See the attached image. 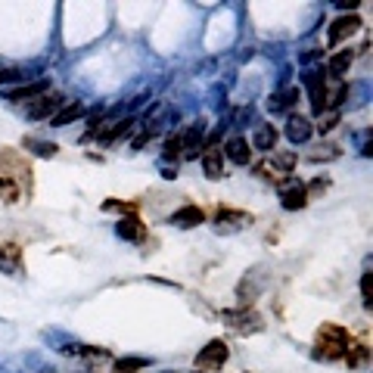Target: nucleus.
<instances>
[{
  "label": "nucleus",
  "mask_w": 373,
  "mask_h": 373,
  "mask_svg": "<svg viewBox=\"0 0 373 373\" xmlns=\"http://www.w3.org/2000/svg\"><path fill=\"white\" fill-rule=\"evenodd\" d=\"M349 345H351L349 342V333H345L342 326L324 324L321 330H317V355L326 358V361H336V358H342Z\"/></svg>",
  "instance_id": "1"
},
{
  "label": "nucleus",
  "mask_w": 373,
  "mask_h": 373,
  "mask_svg": "<svg viewBox=\"0 0 373 373\" xmlns=\"http://www.w3.org/2000/svg\"><path fill=\"white\" fill-rule=\"evenodd\" d=\"M280 186V205L286 212H299L308 205V193H305V184H299L296 177H280L277 181Z\"/></svg>",
  "instance_id": "2"
},
{
  "label": "nucleus",
  "mask_w": 373,
  "mask_h": 373,
  "mask_svg": "<svg viewBox=\"0 0 373 373\" xmlns=\"http://www.w3.org/2000/svg\"><path fill=\"white\" fill-rule=\"evenodd\" d=\"M228 355L230 351H228V345H224V339H212V342L196 355V367L199 370H218V367H224Z\"/></svg>",
  "instance_id": "3"
},
{
  "label": "nucleus",
  "mask_w": 373,
  "mask_h": 373,
  "mask_svg": "<svg viewBox=\"0 0 373 373\" xmlns=\"http://www.w3.org/2000/svg\"><path fill=\"white\" fill-rule=\"evenodd\" d=\"M63 106H65V97H63V93L50 90V93L38 97L35 103L29 106V118H35V122H41V118H53L59 109H63Z\"/></svg>",
  "instance_id": "4"
},
{
  "label": "nucleus",
  "mask_w": 373,
  "mask_h": 373,
  "mask_svg": "<svg viewBox=\"0 0 373 373\" xmlns=\"http://www.w3.org/2000/svg\"><path fill=\"white\" fill-rule=\"evenodd\" d=\"M0 271L10 277H22L25 274V262H22V249L16 243H0Z\"/></svg>",
  "instance_id": "5"
},
{
  "label": "nucleus",
  "mask_w": 373,
  "mask_h": 373,
  "mask_svg": "<svg viewBox=\"0 0 373 373\" xmlns=\"http://www.w3.org/2000/svg\"><path fill=\"white\" fill-rule=\"evenodd\" d=\"M44 93H50V81H35V84H22L16 90H6V100L10 103H35Z\"/></svg>",
  "instance_id": "6"
},
{
  "label": "nucleus",
  "mask_w": 373,
  "mask_h": 373,
  "mask_svg": "<svg viewBox=\"0 0 373 373\" xmlns=\"http://www.w3.org/2000/svg\"><path fill=\"white\" fill-rule=\"evenodd\" d=\"M224 321H228L230 326H237L239 333H249V330L255 333V330H262L264 326L262 317H258L255 311H246V308L243 311H224Z\"/></svg>",
  "instance_id": "7"
},
{
  "label": "nucleus",
  "mask_w": 373,
  "mask_h": 373,
  "mask_svg": "<svg viewBox=\"0 0 373 373\" xmlns=\"http://www.w3.org/2000/svg\"><path fill=\"white\" fill-rule=\"evenodd\" d=\"M205 221V212L199 209V205H184V209H177L175 215L168 218V224H175V228H199V224Z\"/></svg>",
  "instance_id": "8"
},
{
  "label": "nucleus",
  "mask_w": 373,
  "mask_h": 373,
  "mask_svg": "<svg viewBox=\"0 0 373 373\" xmlns=\"http://www.w3.org/2000/svg\"><path fill=\"white\" fill-rule=\"evenodd\" d=\"M358 29H361V19H358V16H342V19H336V22L330 25V44H342L345 38H351Z\"/></svg>",
  "instance_id": "9"
},
{
  "label": "nucleus",
  "mask_w": 373,
  "mask_h": 373,
  "mask_svg": "<svg viewBox=\"0 0 373 373\" xmlns=\"http://www.w3.org/2000/svg\"><path fill=\"white\" fill-rule=\"evenodd\" d=\"M246 224H252V215H246V212H233V209L218 212V230L221 233H233V230L246 228Z\"/></svg>",
  "instance_id": "10"
},
{
  "label": "nucleus",
  "mask_w": 373,
  "mask_h": 373,
  "mask_svg": "<svg viewBox=\"0 0 373 373\" xmlns=\"http://www.w3.org/2000/svg\"><path fill=\"white\" fill-rule=\"evenodd\" d=\"M203 168H205V175H209L212 181H221L224 177V156H221L218 146H205L203 150Z\"/></svg>",
  "instance_id": "11"
},
{
  "label": "nucleus",
  "mask_w": 373,
  "mask_h": 373,
  "mask_svg": "<svg viewBox=\"0 0 373 373\" xmlns=\"http://www.w3.org/2000/svg\"><path fill=\"white\" fill-rule=\"evenodd\" d=\"M311 131H315V125L305 116H289V122H286V137H289L292 143H305V140L311 137Z\"/></svg>",
  "instance_id": "12"
},
{
  "label": "nucleus",
  "mask_w": 373,
  "mask_h": 373,
  "mask_svg": "<svg viewBox=\"0 0 373 373\" xmlns=\"http://www.w3.org/2000/svg\"><path fill=\"white\" fill-rule=\"evenodd\" d=\"M277 128L274 125H258L255 128V134H252V146L255 150H262V152H274L277 150Z\"/></svg>",
  "instance_id": "13"
},
{
  "label": "nucleus",
  "mask_w": 373,
  "mask_h": 373,
  "mask_svg": "<svg viewBox=\"0 0 373 373\" xmlns=\"http://www.w3.org/2000/svg\"><path fill=\"white\" fill-rule=\"evenodd\" d=\"M221 156H228L233 165H249L252 150H249V143H246L243 137H233V140H228V146H224Z\"/></svg>",
  "instance_id": "14"
},
{
  "label": "nucleus",
  "mask_w": 373,
  "mask_h": 373,
  "mask_svg": "<svg viewBox=\"0 0 373 373\" xmlns=\"http://www.w3.org/2000/svg\"><path fill=\"white\" fill-rule=\"evenodd\" d=\"M296 103H299V88H286V90L271 93L268 97V109L271 112H286V109H292Z\"/></svg>",
  "instance_id": "15"
},
{
  "label": "nucleus",
  "mask_w": 373,
  "mask_h": 373,
  "mask_svg": "<svg viewBox=\"0 0 373 373\" xmlns=\"http://www.w3.org/2000/svg\"><path fill=\"white\" fill-rule=\"evenodd\" d=\"M81 116H84V106L75 100V103H65L63 109L50 118V125H53V128H65V125H72L75 118H81Z\"/></svg>",
  "instance_id": "16"
},
{
  "label": "nucleus",
  "mask_w": 373,
  "mask_h": 373,
  "mask_svg": "<svg viewBox=\"0 0 373 373\" xmlns=\"http://www.w3.org/2000/svg\"><path fill=\"white\" fill-rule=\"evenodd\" d=\"M351 63H355V53H351V50L336 53V56H330V63H326V75H333V78H342L345 72L351 69Z\"/></svg>",
  "instance_id": "17"
},
{
  "label": "nucleus",
  "mask_w": 373,
  "mask_h": 373,
  "mask_svg": "<svg viewBox=\"0 0 373 373\" xmlns=\"http://www.w3.org/2000/svg\"><path fill=\"white\" fill-rule=\"evenodd\" d=\"M345 364H349L351 370H361V367H367V361H370V349L367 345H349V349H345Z\"/></svg>",
  "instance_id": "18"
},
{
  "label": "nucleus",
  "mask_w": 373,
  "mask_h": 373,
  "mask_svg": "<svg viewBox=\"0 0 373 373\" xmlns=\"http://www.w3.org/2000/svg\"><path fill=\"white\" fill-rule=\"evenodd\" d=\"M118 237L134 239V243H140V239L146 237V228L140 224V218H122V221H118Z\"/></svg>",
  "instance_id": "19"
},
{
  "label": "nucleus",
  "mask_w": 373,
  "mask_h": 373,
  "mask_svg": "<svg viewBox=\"0 0 373 373\" xmlns=\"http://www.w3.org/2000/svg\"><path fill=\"white\" fill-rule=\"evenodd\" d=\"M324 88H326V78H324V72H311V75H308V90H311V103H315V112H317V116H321Z\"/></svg>",
  "instance_id": "20"
},
{
  "label": "nucleus",
  "mask_w": 373,
  "mask_h": 373,
  "mask_svg": "<svg viewBox=\"0 0 373 373\" xmlns=\"http://www.w3.org/2000/svg\"><path fill=\"white\" fill-rule=\"evenodd\" d=\"M19 199V186L13 177H6V175H0V203H16Z\"/></svg>",
  "instance_id": "21"
},
{
  "label": "nucleus",
  "mask_w": 373,
  "mask_h": 373,
  "mask_svg": "<svg viewBox=\"0 0 373 373\" xmlns=\"http://www.w3.org/2000/svg\"><path fill=\"white\" fill-rule=\"evenodd\" d=\"M177 156H184V143H181V134H171L168 140H165L162 159H165V162H171V159H177Z\"/></svg>",
  "instance_id": "22"
},
{
  "label": "nucleus",
  "mask_w": 373,
  "mask_h": 373,
  "mask_svg": "<svg viewBox=\"0 0 373 373\" xmlns=\"http://www.w3.org/2000/svg\"><path fill=\"white\" fill-rule=\"evenodd\" d=\"M25 146H35V152H38V156H44V159H53L59 152L56 143H44V140H31V137L25 140Z\"/></svg>",
  "instance_id": "23"
},
{
  "label": "nucleus",
  "mask_w": 373,
  "mask_h": 373,
  "mask_svg": "<svg viewBox=\"0 0 373 373\" xmlns=\"http://www.w3.org/2000/svg\"><path fill=\"white\" fill-rule=\"evenodd\" d=\"M336 125H339V112H321V118H317L315 128L321 131V134H330Z\"/></svg>",
  "instance_id": "24"
},
{
  "label": "nucleus",
  "mask_w": 373,
  "mask_h": 373,
  "mask_svg": "<svg viewBox=\"0 0 373 373\" xmlns=\"http://www.w3.org/2000/svg\"><path fill=\"white\" fill-rule=\"evenodd\" d=\"M324 152H311V162H330V159H339L336 146H321Z\"/></svg>",
  "instance_id": "25"
},
{
  "label": "nucleus",
  "mask_w": 373,
  "mask_h": 373,
  "mask_svg": "<svg viewBox=\"0 0 373 373\" xmlns=\"http://www.w3.org/2000/svg\"><path fill=\"white\" fill-rule=\"evenodd\" d=\"M22 72L19 69H0V84H10V81H19Z\"/></svg>",
  "instance_id": "26"
},
{
  "label": "nucleus",
  "mask_w": 373,
  "mask_h": 373,
  "mask_svg": "<svg viewBox=\"0 0 373 373\" xmlns=\"http://www.w3.org/2000/svg\"><path fill=\"white\" fill-rule=\"evenodd\" d=\"M361 296H364V305H370V271L361 277Z\"/></svg>",
  "instance_id": "27"
}]
</instances>
